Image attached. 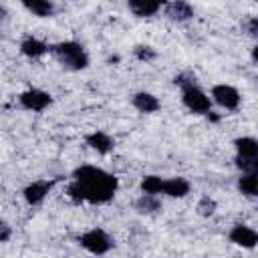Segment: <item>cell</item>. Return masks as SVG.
Masks as SVG:
<instances>
[{
    "label": "cell",
    "instance_id": "cell-24",
    "mask_svg": "<svg viewBox=\"0 0 258 258\" xmlns=\"http://www.w3.org/2000/svg\"><path fill=\"white\" fill-rule=\"evenodd\" d=\"M244 30H246V34H250V36H258V16H250V18L244 22Z\"/></svg>",
    "mask_w": 258,
    "mask_h": 258
},
{
    "label": "cell",
    "instance_id": "cell-10",
    "mask_svg": "<svg viewBox=\"0 0 258 258\" xmlns=\"http://www.w3.org/2000/svg\"><path fill=\"white\" fill-rule=\"evenodd\" d=\"M85 141L93 151H97L101 155H107V153H111L115 149V139L105 131H93V133H89L85 137Z\"/></svg>",
    "mask_w": 258,
    "mask_h": 258
},
{
    "label": "cell",
    "instance_id": "cell-17",
    "mask_svg": "<svg viewBox=\"0 0 258 258\" xmlns=\"http://www.w3.org/2000/svg\"><path fill=\"white\" fill-rule=\"evenodd\" d=\"M236 157H258V139L254 137H238L234 139Z\"/></svg>",
    "mask_w": 258,
    "mask_h": 258
},
{
    "label": "cell",
    "instance_id": "cell-8",
    "mask_svg": "<svg viewBox=\"0 0 258 258\" xmlns=\"http://www.w3.org/2000/svg\"><path fill=\"white\" fill-rule=\"evenodd\" d=\"M163 12L173 22H185V20L194 18V6L183 0H173V2L163 4Z\"/></svg>",
    "mask_w": 258,
    "mask_h": 258
},
{
    "label": "cell",
    "instance_id": "cell-9",
    "mask_svg": "<svg viewBox=\"0 0 258 258\" xmlns=\"http://www.w3.org/2000/svg\"><path fill=\"white\" fill-rule=\"evenodd\" d=\"M50 187H52V183H50V181L36 179V181L28 183V185L22 189V196H24L26 204H30V206H38V204H42V202H44V198L48 196Z\"/></svg>",
    "mask_w": 258,
    "mask_h": 258
},
{
    "label": "cell",
    "instance_id": "cell-4",
    "mask_svg": "<svg viewBox=\"0 0 258 258\" xmlns=\"http://www.w3.org/2000/svg\"><path fill=\"white\" fill-rule=\"evenodd\" d=\"M181 101H183L185 109H189L196 115H208L212 111V103H214L212 97H208L198 85L189 87V89H183L181 91Z\"/></svg>",
    "mask_w": 258,
    "mask_h": 258
},
{
    "label": "cell",
    "instance_id": "cell-11",
    "mask_svg": "<svg viewBox=\"0 0 258 258\" xmlns=\"http://www.w3.org/2000/svg\"><path fill=\"white\" fill-rule=\"evenodd\" d=\"M127 8L137 18H149V16H155L163 8V4L157 2V0H129L127 2Z\"/></svg>",
    "mask_w": 258,
    "mask_h": 258
},
{
    "label": "cell",
    "instance_id": "cell-3",
    "mask_svg": "<svg viewBox=\"0 0 258 258\" xmlns=\"http://www.w3.org/2000/svg\"><path fill=\"white\" fill-rule=\"evenodd\" d=\"M79 244L93 256H103L113 248V238L103 228H91L79 236Z\"/></svg>",
    "mask_w": 258,
    "mask_h": 258
},
{
    "label": "cell",
    "instance_id": "cell-15",
    "mask_svg": "<svg viewBox=\"0 0 258 258\" xmlns=\"http://www.w3.org/2000/svg\"><path fill=\"white\" fill-rule=\"evenodd\" d=\"M22 6H24L28 12H32L34 16H40V18L52 16V14L56 12L54 2H50V0H24Z\"/></svg>",
    "mask_w": 258,
    "mask_h": 258
},
{
    "label": "cell",
    "instance_id": "cell-22",
    "mask_svg": "<svg viewBox=\"0 0 258 258\" xmlns=\"http://www.w3.org/2000/svg\"><path fill=\"white\" fill-rule=\"evenodd\" d=\"M133 54H135L137 60H143V62H149V60H153V58L157 56L155 48L149 46V44H137V46L133 48Z\"/></svg>",
    "mask_w": 258,
    "mask_h": 258
},
{
    "label": "cell",
    "instance_id": "cell-6",
    "mask_svg": "<svg viewBox=\"0 0 258 258\" xmlns=\"http://www.w3.org/2000/svg\"><path fill=\"white\" fill-rule=\"evenodd\" d=\"M212 101L216 105H220L222 109H226V111H234V109L240 107L242 97H240V93H238L236 87L226 85V83H220V85H214L212 87Z\"/></svg>",
    "mask_w": 258,
    "mask_h": 258
},
{
    "label": "cell",
    "instance_id": "cell-12",
    "mask_svg": "<svg viewBox=\"0 0 258 258\" xmlns=\"http://www.w3.org/2000/svg\"><path fill=\"white\" fill-rule=\"evenodd\" d=\"M131 105H133L139 113H155V111L161 107L159 99H157L155 95L147 93V91H139V93H135V95L131 97Z\"/></svg>",
    "mask_w": 258,
    "mask_h": 258
},
{
    "label": "cell",
    "instance_id": "cell-27",
    "mask_svg": "<svg viewBox=\"0 0 258 258\" xmlns=\"http://www.w3.org/2000/svg\"><path fill=\"white\" fill-rule=\"evenodd\" d=\"M95 258H99V256H95Z\"/></svg>",
    "mask_w": 258,
    "mask_h": 258
},
{
    "label": "cell",
    "instance_id": "cell-26",
    "mask_svg": "<svg viewBox=\"0 0 258 258\" xmlns=\"http://www.w3.org/2000/svg\"><path fill=\"white\" fill-rule=\"evenodd\" d=\"M252 60H254V62L258 64V44H256V46L252 48Z\"/></svg>",
    "mask_w": 258,
    "mask_h": 258
},
{
    "label": "cell",
    "instance_id": "cell-2",
    "mask_svg": "<svg viewBox=\"0 0 258 258\" xmlns=\"http://www.w3.org/2000/svg\"><path fill=\"white\" fill-rule=\"evenodd\" d=\"M50 52L58 58V62L69 71H85L89 67V54L85 46L77 40H62L50 46Z\"/></svg>",
    "mask_w": 258,
    "mask_h": 258
},
{
    "label": "cell",
    "instance_id": "cell-1",
    "mask_svg": "<svg viewBox=\"0 0 258 258\" xmlns=\"http://www.w3.org/2000/svg\"><path fill=\"white\" fill-rule=\"evenodd\" d=\"M117 187L119 181L113 173L97 165H81L73 171V181L67 187V196L77 204H105L115 196Z\"/></svg>",
    "mask_w": 258,
    "mask_h": 258
},
{
    "label": "cell",
    "instance_id": "cell-16",
    "mask_svg": "<svg viewBox=\"0 0 258 258\" xmlns=\"http://www.w3.org/2000/svg\"><path fill=\"white\" fill-rule=\"evenodd\" d=\"M238 191L246 198H254L258 200V171L256 173H242V177H238Z\"/></svg>",
    "mask_w": 258,
    "mask_h": 258
},
{
    "label": "cell",
    "instance_id": "cell-18",
    "mask_svg": "<svg viewBox=\"0 0 258 258\" xmlns=\"http://www.w3.org/2000/svg\"><path fill=\"white\" fill-rule=\"evenodd\" d=\"M135 210L139 214H155L157 210H161V200L151 194H141L135 202Z\"/></svg>",
    "mask_w": 258,
    "mask_h": 258
},
{
    "label": "cell",
    "instance_id": "cell-13",
    "mask_svg": "<svg viewBox=\"0 0 258 258\" xmlns=\"http://www.w3.org/2000/svg\"><path fill=\"white\" fill-rule=\"evenodd\" d=\"M50 50V46L40 40V38H34V36H26L22 42H20V52L28 58H40L42 54H46Z\"/></svg>",
    "mask_w": 258,
    "mask_h": 258
},
{
    "label": "cell",
    "instance_id": "cell-5",
    "mask_svg": "<svg viewBox=\"0 0 258 258\" xmlns=\"http://www.w3.org/2000/svg\"><path fill=\"white\" fill-rule=\"evenodd\" d=\"M18 103L22 109L26 111H34V113H40L44 111L46 107H50L52 103V97L50 93L42 91V89H26L18 95Z\"/></svg>",
    "mask_w": 258,
    "mask_h": 258
},
{
    "label": "cell",
    "instance_id": "cell-19",
    "mask_svg": "<svg viewBox=\"0 0 258 258\" xmlns=\"http://www.w3.org/2000/svg\"><path fill=\"white\" fill-rule=\"evenodd\" d=\"M163 183H165V179L159 177V175H145V177L141 179L139 187H141L143 194L159 196V194H163Z\"/></svg>",
    "mask_w": 258,
    "mask_h": 258
},
{
    "label": "cell",
    "instance_id": "cell-20",
    "mask_svg": "<svg viewBox=\"0 0 258 258\" xmlns=\"http://www.w3.org/2000/svg\"><path fill=\"white\" fill-rule=\"evenodd\" d=\"M173 85L179 87L181 91H183V89H189V87H196V85H198L196 73H191V71H183V73L175 75V77H173Z\"/></svg>",
    "mask_w": 258,
    "mask_h": 258
},
{
    "label": "cell",
    "instance_id": "cell-25",
    "mask_svg": "<svg viewBox=\"0 0 258 258\" xmlns=\"http://www.w3.org/2000/svg\"><path fill=\"white\" fill-rule=\"evenodd\" d=\"M10 234H12L10 226H8L6 222H2V224H0V242H8V240H10Z\"/></svg>",
    "mask_w": 258,
    "mask_h": 258
},
{
    "label": "cell",
    "instance_id": "cell-14",
    "mask_svg": "<svg viewBox=\"0 0 258 258\" xmlns=\"http://www.w3.org/2000/svg\"><path fill=\"white\" fill-rule=\"evenodd\" d=\"M163 194L169 198H185L189 194V181L185 177H169L163 183Z\"/></svg>",
    "mask_w": 258,
    "mask_h": 258
},
{
    "label": "cell",
    "instance_id": "cell-21",
    "mask_svg": "<svg viewBox=\"0 0 258 258\" xmlns=\"http://www.w3.org/2000/svg\"><path fill=\"white\" fill-rule=\"evenodd\" d=\"M234 161L242 173H256L258 171V157H236Z\"/></svg>",
    "mask_w": 258,
    "mask_h": 258
},
{
    "label": "cell",
    "instance_id": "cell-23",
    "mask_svg": "<svg viewBox=\"0 0 258 258\" xmlns=\"http://www.w3.org/2000/svg\"><path fill=\"white\" fill-rule=\"evenodd\" d=\"M216 200H212L210 196H204L200 202H198V214L200 216H204V218H208V216H212L214 212H216Z\"/></svg>",
    "mask_w": 258,
    "mask_h": 258
},
{
    "label": "cell",
    "instance_id": "cell-7",
    "mask_svg": "<svg viewBox=\"0 0 258 258\" xmlns=\"http://www.w3.org/2000/svg\"><path fill=\"white\" fill-rule=\"evenodd\" d=\"M228 238L232 244L246 248V250H252L258 246V232L246 224H234L232 230L228 232Z\"/></svg>",
    "mask_w": 258,
    "mask_h": 258
}]
</instances>
